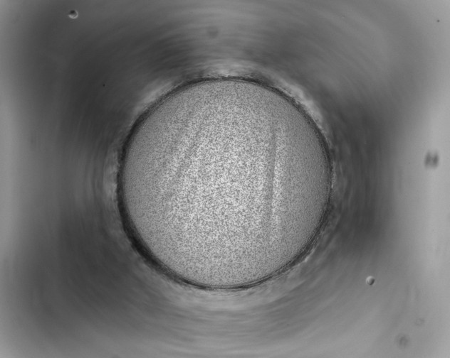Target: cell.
Masks as SVG:
<instances>
[{"mask_svg": "<svg viewBox=\"0 0 450 358\" xmlns=\"http://www.w3.org/2000/svg\"><path fill=\"white\" fill-rule=\"evenodd\" d=\"M123 158L119 194L131 236L165 274L200 288L241 289L283 272L315 240L333 192L315 122L247 83L168 97Z\"/></svg>", "mask_w": 450, "mask_h": 358, "instance_id": "obj_1", "label": "cell"}]
</instances>
